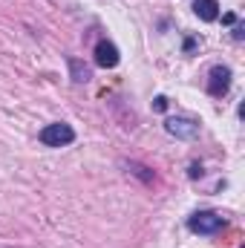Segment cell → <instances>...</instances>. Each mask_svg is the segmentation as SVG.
Instances as JSON below:
<instances>
[{
  "mask_svg": "<svg viewBox=\"0 0 245 248\" xmlns=\"http://www.w3.org/2000/svg\"><path fill=\"white\" fill-rule=\"evenodd\" d=\"M187 228L193 231V234H216V231H222L225 228V219L219 217V214H214V211H199V214H193L190 219H187Z\"/></svg>",
  "mask_w": 245,
  "mask_h": 248,
  "instance_id": "obj_1",
  "label": "cell"
},
{
  "mask_svg": "<svg viewBox=\"0 0 245 248\" xmlns=\"http://www.w3.org/2000/svg\"><path fill=\"white\" fill-rule=\"evenodd\" d=\"M41 141H44L46 147H63V144H72V141H75V130H72L69 124H63V122L46 124V127L41 130Z\"/></svg>",
  "mask_w": 245,
  "mask_h": 248,
  "instance_id": "obj_2",
  "label": "cell"
},
{
  "mask_svg": "<svg viewBox=\"0 0 245 248\" xmlns=\"http://www.w3.org/2000/svg\"><path fill=\"white\" fill-rule=\"evenodd\" d=\"M165 130H168L170 136H176V139H184V141H190V139L199 136V124L193 122V119H182V116L168 119V122H165Z\"/></svg>",
  "mask_w": 245,
  "mask_h": 248,
  "instance_id": "obj_3",
  "label": "cell"
},
{
  "mask_svg": "<svg viewBox=\"0 0 245 248\" xmlns=\"http://www.w3.org/2000/svg\"><path fill=\"white\" fill-rule=\"evenodd\" d=\"M228 90H231V69L228 66H214L211 75H208V93L222 98Z\"/></svg>",
  "mask_w": 245,
  "mask_h": 248,
  "instance_id": "obj_4",
  "label": "cell"
},
{
  "mask_svg": "<svg viewBox=\"0 0 245 248\" xmlns=\"http://www.w3.org/2000/svg\"><path fill=\"white\" fill-rule=\"evenodd\" d=\"M119 46L113 44V41H98L95 44V63L98 66H104V69H113V66H119Z\"/></svg>",
  "mask_w": 245,
  "mask_h": 248,
  "instance_id": "obj_5",
  "label": "cell"
},
{
  "mask_svg": "<svg viewBox=\"0 0 245 248\" xmlns=\"http://www.w3.org/2000/svg\"><path fill=\"white\" fill-rule=\"evenodd\" d=\"M193 12H196V17H199V20L214 23V20L219 17V3H216V0H196Z\"/></svg>",
  "mask_w": 245,
  "mask_h": 248,
  "instance_id": "obj_6",
  "label": "cell"
},
{
  "mask_svg": "<svg viewBox=\"0 0 245 248\" xmlns=\"http://www.w3.org/2000/svg\"><path fill=\"white\" fill-rule=\"evenodd\" d=\"M69 75H72L75 84H87V81L92 78V69L84 61H78V58H69Z\"/></svg>",
  "mask_w": 245,
  "mask_h": 248,
  "instance_id": "obj_7",
  "label": "cell"
},
{
  "mask_svg": "<svg viewBox=\"0 0 245 248\" xmlns=\"http://www.w3.org/2000/svg\"><path fill=\"white\" fill-rule=\"evenodd\" d=\"M153 110L165 113V110H168V98H165V95H156V98H153Z\"/></svg>",
  "mask_w": 245,
  "mask_h": 248,
  "instance_id": "obj_8",
  "label": "cell"
},
{
  "mask_svg": "<svg viewBox=\"0 0 245 248\" xmlns=\"http://www.w3.org/2000/svg\"><path fill=\"white\" fill-rule=\"evenodd\" d=\"M196 176H202V168L199 165H190V179H196Z\"/></svg>",
  "mask_w": 245,
  "mask_h": 248,
  "instance_id": "obj_9",
  "label": "cell"
},
{
  "mask_svg": "<svg viewBox=\"0 0 245 248\" xmlns=\"http://www.w3.org/2000/svg\"><path fill=\"white\" fill-rule=\"evenodd\" d=\"M243 35H245L243 26H234V38H237V41H243Z\"/></svg>",
  "mask_w": 245,
  "mask_h": 248,
  "instance_id": "obj_10",
  "label": "cell"
},
{
  "mask_svg": "<svg viewBox=\"0 0 245 248\" xmlns=\"http://www.w3.org/2000/svg\"><path fill=\"white\" fill-rule=\"evenodd\" d=\"M193 46H196V41H193V38H187V41H184V52H190Z\"/></svg>",
  "mask_w": 245,
  "mask_h": 248,
  "instance_id": "obj_11",
  "label": "cell"
}]
</instances>
